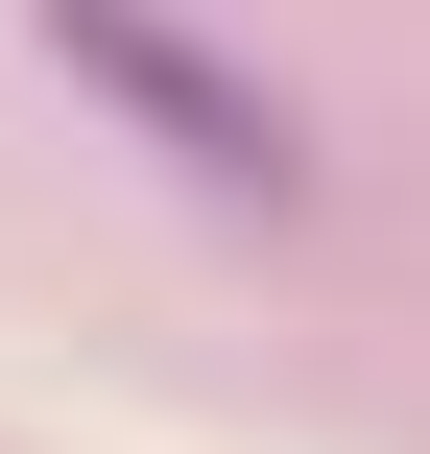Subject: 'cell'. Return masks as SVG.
Wrapping results in <instances>:
<instances>
[{
	"instance_id": "6da1fadb",
	"label": "cell",
	"mask_w": 430,
	"mask_h": 454,
	"mask_svg": "<svg viewBox=\"0 0 430 454\" xmlns=\"http://www.w3.org/2000/svg\"><path fill=\"white\" fill-rule=\"evenodd\" d=\"M48 72H72V96H120V120H144V144H168L192 192H263V215L311 192L287 96H263V72L215 48V24H168V0H48Z\"/></svg>"
}]
</instances>
